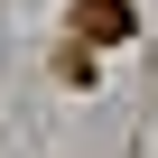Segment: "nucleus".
Segmentation results:
<instances>
[{"mask_svg":"<svg viewBox=\"0 0 158 158\" xmlns=\"http://www.w3.org/2000/svg\"><path fill=\"white\" fill-rule=\"evenodd\" d=\"M74 19H84V37H130V0H74Z\"/></svg>","mask_w":158,"mask_h":158,"instance_id":"nucleus-1","label":"nucleus"}]
</instances>
